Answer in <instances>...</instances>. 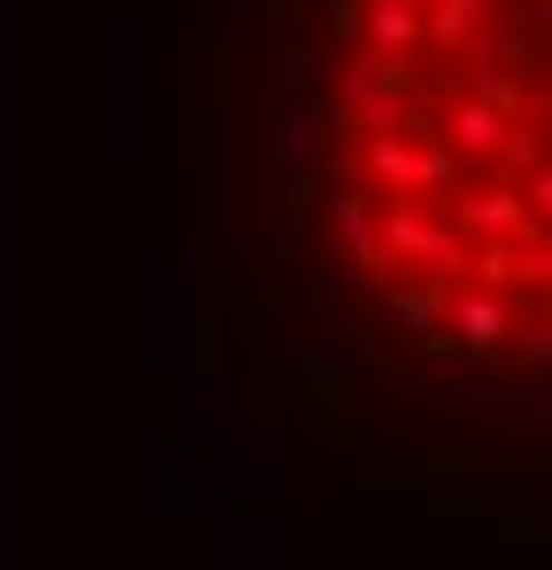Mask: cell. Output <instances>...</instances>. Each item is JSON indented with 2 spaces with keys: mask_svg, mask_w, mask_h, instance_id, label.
Returning <instances> with one entry per match:
<instances>
[{
  "mask_svg": "<svg viewBox=\"0 0 552 570\" xmlns=\"http://www.w3.org/2000/svg\"><path fill=\"white\" fill-rule=\"evenodd\" d=\"M185 343L307 422L552 404V0H158Z\"/></svg>",
  "mask_w": 552,
  "mask_h": 570,
  "instance_id": "6da1fadb",
  "label": "cell"
}]
</instances>
